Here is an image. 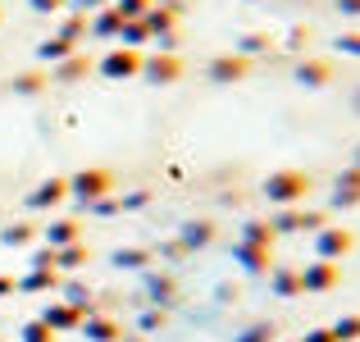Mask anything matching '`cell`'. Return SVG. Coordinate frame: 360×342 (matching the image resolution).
<instances>
[{
	"mask_svg": "<svg viewBox=\"0 0 360 342\" xmlns=\"http://www.w3.org/2000/svg\"><path fill=\"white\" fill-rule=\"evenodd\" d=\"M342 9H352V14H360V0H342Z\"/></svg>",
	"mask_w": 360,
	"mask_h": 342,
	"instance_id": "6da1fadb",
	"label": "cell"
}]
</instances>
